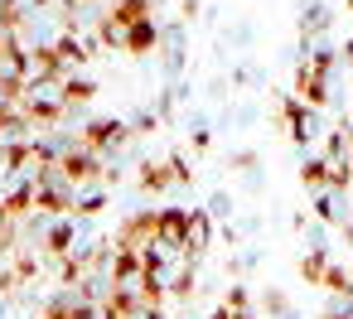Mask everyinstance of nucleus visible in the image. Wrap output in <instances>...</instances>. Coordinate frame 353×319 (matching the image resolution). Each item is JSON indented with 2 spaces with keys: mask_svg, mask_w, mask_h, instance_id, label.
<instances>
[{
  "mask_svg": "<svg viewBox=\"0 0 353 319\" xmlns=\"http://www.w3.org/2000/svg\"><path fill=\"white\" fill-rule=\"evenodd\" d=\"M20 107H25V116H30L34 126H54V121L68 112L63 83H30L25 97H20Z\"/></svg>",
  "mask_w": 353,
  "mask_h": 319,
  "instance_id": "1",
  "label": "nucleus"
},
{
  "mask_svg": "<svg viewBox=\"0 0 353 319\" xmlns=\"http://www.w3.org/2000/svg\"><path fill=\"white\" fill-rule=\"evenodd\" d=\"M126 141H131V126H126V121H117V116H102V121H88V131H83V141H78V145L107 160V155H112V150H121Z\"/></svg>",
  "mask_w": 353,
  "mask_h": 319,
  "instance_id": "2",
  "label": "nucleus"
},
{
  "mask_svg": "<svg viewBox=\"0 0 353 319\" xmlns=\"http://www.w3.org/2000/svg\"><path fill=\"white\" fill-rule=\"evenodd\" d=\"M102 169H107V160H102V155H92V150H83V145H68V150L59 155V174H63L73 189L92 184Z\"/></svg>",
  "mask_w": 353,
  "mask_h": 319,
  "instance_id": "3",
  "label": "nucleus"
},
{
  "mask_svg": "<svg viewBox=\"0 0 353 319\" xmlns=\"http://www.w3.org/2000/svg\"><path fill=\"white\" fill-rule=\"evenodd\" d=\"M184 227H189V208H160V218H155V242H160V251L184 256Z\"/></svg>",
  "mask_w": 353,
  "mask_h": 319,
  "instance_id": "4",
  "label": "nucleus"
},
{
  "mask_svg": "<svg viewBox=\"0 0 353 319\" xmlns=\"http://www.w3.org/2000/svg\"><path fill=\"white\" fill-rule=\"evenodd\" d=\"M213 242V213L208 208H189V227H184V256H203Z\"/></svg>",
  "mask_w": 353,
  "mask_h": 319,
  "instance_id": "5",
  "label": "nucleus"
},
{
  "mask_svg": "<svg viewBox=\"0 0 353 319\" xmlns=\"http://www.w3.org/2000/svg\"><path fill=\"white\" fill-rule=\"evenodd\" d=\"M54 54L63 59V68H83V63L92 59V39H83L78 30H59V39H54Z\"/></svg>",
  "mask_w": 353,
  "mask_h": 319,
  "instance_id": "6",
  "label": "nucleus"
},
{
  "mask_svg": "<svg viewBox=\"0 0 353 319\" xmlns=\"http://www.w3.org/2000/svg\"><path fill=\"white\" fill-rule=\"evenodd\" d=\"M281 116H285V126H290V141H295V145H310V136H314V116H310V107L295 102V97H285V102H281Z\"/></svg>",
  "mask_w": 353,
  "mask_h": 319,
  "instance_id": "7",
  "label": "nucleus"
},
{
  "mask_svg": "<svg viewBox=\"0 0 353 319\" xmlns=\"http://www.w3.org/2000/svg\"><path fill=\"white\" fill-rule=\"evenodd\" d=\"M34 121L25 116V107H0V145H15V141H30Z\"/></svg>",
  "mask_w": 353,
  "mask_h": 319,
  "instance_id": "8",
  "label": "nucleus"
},
{
  "mask_svg": "<svg viewBox=\"0 0 353 319\" xmlns=\"http://www.w3.org/2000/svg\"><path fill=\"white\" fill-rule=\"evenodd\" d=\"M295 102H305L310 112H319V107L329 102V88H324V78H314L305 63H300V73H295Z\"/></svg>",
  "mask_w": 353,
  "mask_h": 319,
  "instance_id": "9",
  "label": "nucleus"
},
{
  "mask_svg": "<svg viewBox=\"0 0 353 319\" xmlns=\"http://www.w3.org/2000/svg\"><path fill=\"white\" fill-rule=\"evenodd\" d=\"M155 44H160V25H155V20H141V25H131V30L121 34V49H126V54H150Z\"/></svg>",
  "mask_w": 353,
  "mask_h": 319,
  "instance_id": "10",
  "label": "nucleus"
},
{
  "mask_svg": "<svg viewBox=\"0 0 353 319\" xmlns=\"http://www.w3.org/2000/svg\"><path fill=\"white\" fill-rule=\"evenodd\" d=\"M73 247H78V227H73L68 218H59V223L44 232V251H49V256H73Z\"/></svg>",
  "mask_w": 353,
  "mask_h": 319,
  "instance_id": "11",
  "label": "nucleus"
},
{
  "mask_svg": "<svg viewBox=\"0 0 353 319\" xmlns=\"http://www.w3.org/2000/svg\"><path fill=\"white\" fill-rule=\"evenodd\" d=\"M170 184H174L170 160H165V165H155V160H150V165H141V189H145V194H160V189H170Z\"/></svg>",
  "mask_w": 353,
  "mask_h": 319,
  "instance_id": "12",
  "label": "nucleus"
},
{
  "mask_svg": "<svg viewBox=\"0 0 353 319\" xmlns=\"http://www.w3.org/2000/svg\"><path fill=\"white\" fill-rule=\"evenodd\" d=\"M63 97H68V107L92 102V97H97V83H92V78H63Z\"/></svg>",
  "mask_w": 353,
  "mask_h": 319,
  "instance_id": "13",
  "label": "nucleus"
},
{
  "mask_svg": "<svg viewBox=\"0 0 353 319\" xmlns=\"http://www.w3.org/2000/svg\"><path fill=\"white\" fill-rule=\"evenodd\" d=\"M300 179H305L310 189H329V165H324V155H310V160L300 165Z\"/></svg>",
  "mask_w": 353,
  "mask_h": 319,
  "instance_id": "14",
  "label": "nucleus"
},
{
  "mask_svg": "<svg viewBox=\"0 0 353 319\" xmlns=\"http://www.w3.org/2000/svg\"><path fill=\"white\" fill-rule=\"evenodd\" d=\"M324 266H329V251H324V247H314V251L300 261V276H305L310 285H319V280H324Z\"/></svg>",
  "mask_w": 353,
  "mask_h": 319,
  "instance_id": "15",
  "label": "nucleus"
},
{
  "mask_svg": "<svg viewBox=\"0 0 353 319\" xmlns=\"http://www.w3.org/2000/svg\"><path fill=\"white\" fill-rule=\"evenodd\" d=\"M324 25H329V10H324V6H310V10H305V20H300V30H305V34H319Z\"/></svg>",
  "mask_w": 353,
  "mask_h": 319,
  "instance_id": "16",
  "label": "nucleus"
},
{
  "mask_svg": "<svg viewBox=\"0 0 353 319\" xmlns=\"http://www.w3.org/2000/svg\"><path fill=\"white\" fill-rule=\"evenodd\" d=\"M102 208H107V194H102V189H97V194H83V198H78V208H73V213H83V218H97V213H102Z\"/></svg>",
  "mask_w": 353,
  "mask_h": 319,
  "instance_id": "17",
  "label": "nucleus"
},
{
  "mask_svg": "<svg viewBox=\"0 0 353 319\" xmlns=\"http://www.w3.org/2000/svg\"><path fill=\"white\" fill-rule=\"evenodd\" d=\"M314 213H319L324 223H339V198H334V194H324V198L314 203Z\"/></svg>",
  "mask_w": 353,
  "mask_h": 319,
  "instance_id": "18",
  "label": "nucleus"
},
{
  "mask_svg": "<svg viewBox=\"0 0 353 319\" xmlns=\"http://www.w3.org/2000/svg\"><path fill=\"white\" fill-rule=\"evenodd\" d=\"M339 54H343V63H353V39H348V44L339 49Z\"/></svg>",
  "mask_w": 353,
  "mask_h": 319,
  "instance_id": "19",
  "label": "nucleus"
},
{
  "mask_svg": "<svg viewBox=\"0 0 353 319\" xmlns=\"http://www.w3.org/2000/svg\"><path fill=\"white\" fill-rule=\"evenodd\" d=\"M78 6H92V0H78Z\"/></svg>",
  "mask_w": 353,
  "mask_h": 319,
  "instance_id": "20",
  "label": "nucleus"
},
{
  "mask_svg": "<svg viewBox=\"0 0 353 319\" xmlns=\"http://www.w3.org/2000/svg\"><path fill=\"white\" fill-rule=\"evenodd\" d=\"M348 10H353V0H348Z\"/></svg>",
  "mask_w": 353,
  "mask_h": 319,
  "instance_id": "21",
  "label": "nucleus"
},
{
  "mask_svg": "<svg viewBox=\"0 0 353 319\" xmlns=\"http://www.w3.org/2000/svg\"><path fill=\"white\" fill-rule=\"evenodd\" d=\"M34 319H39V314H34Z\"/></svg>",
  "mask_w": 353,
  "mask_h": 319,
  "instance_id": "22",
  "label": "nucleus"
}]
</instances>
